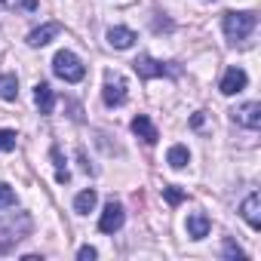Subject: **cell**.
Returning <instances> with one entry per match:
<instances>
[{
	"label": "cell",
	"instance_id": "cell-1",
	"mask_svg": "<svg viewBox=\"0 0 261 261\" xmlns=\"http://www.w3.org/2000/svg\"><path fill=\"white\" fill-rule=\"evenodd\" d=\"M34 218L28 212H7L0 215V255H10L25 237H31Z\"/></svg>",
	"mask_w": 261,
	"mask_h": 261
},
{
	"label": "cell",
	"instance_id": "cell-2",
	"mask_svg": "<svg viewBox=\"0 0 261 261\" xmlns=\"http://www.w3.org/2000/svg\"><path fill=\"white\" fill-rule=\"evenodd\" d=\"M255 25H258V16H255V13H224V19H221L224 37H227L230 43L246 40V37L255 31Z\"/></svg>",
	"mask_w": 261,
	"mask_h": 261
},
{
	"label": "cell",
	"instance_id": "cell-3",
	"mask_svg": "<svg viewBox=\"0 0 261 261\" xmlns=\"http://www.w3.org/2000/svg\"><path fill=\"white\" fill-rule=\"evenodd\" d=\"M133 68H136V74L142 77V80H154V77H181V65L178 62H157V59H151V56H139L136 62H133Z\"/></svg>",
	"mask_w": 261,
	"mask_h": 261
},
{
	"label": "cell",
	"instance_id": "cell-4",
	"mask_svg": "<svg viewBox=\"0 0 261 261\" xmlns=\"http://www.w3.org/2000/svg\"><path fill=\"white\" fill-rule=\"evenodd\" d=\"M53 71H56V77H62L65 83H80L83 77H86V68H83V62L71 53V49H62V53H56V59H53Z\"/></svg>",
	"mask_w": 261,
	"mask_h": 261
},
{
	"label": "cell",
	"instance_id": "cell-5",
	"mask_svg": "<svg viewBox=\"0 0 261 261\" xmlns=\"http://www.w3.org/2000/svg\"><path fill=\"white\" fill-rule=\"evenodd\" d=\"M101 98H105L108 108H120V105H126V98H129V92H126V80H123L120 74H114V71H105Z\"/></svg>",
	"mask_w": 261,
	"mask_h": 261
},
{
	"label": "cell",
	"instance_id": "cell-6",
	"mask_svg": "<svg viewBox=\"0 0 261 261\" xmlns=\"http://www.w3.org/2000/svg\"><path fill=\"white\" fill-rule=\"evenodd\" d=\"M123 221H126V212H123V206L111 200V203L105 206L101 218H98V230H101V233H117V230L123 227Z\"/></svg>",
	"mask_w": 261,
	"mask_h": 261
},
{
	"label": "cell",
	"instance_id": "cell-7",
	"mask_svg": "<svg viewBox=\"0 0 261 261\" xmlns=\"http://www.w3.org/2000/svg\"><path fill=\"white\" fill-rule=\"evenodd\" d=\"M230 114H233V123H240L246 129H258L261 126V105L258 101H246V105H240Z\"/></svg>",
	"mask_w": 261,
	"mask_h": 261
},
{
	"label": "cell",
	"instance_id": "cell-8",
	"mask_svg": "<svg viewBox=\"0 0 261 261\" xmlns=\"http://www.w3.org/2000/svg\"><path fill=\"white\" fill-rule=\"evenodd\" d=\"M246 83H249V77H246V71L243 68H227L224 71V77H221V95H237V92H243L246 89Z\"/></svg>",
	"mask_w": 261,
	"mask_h": 261
},
{
	"label": "cell",
	"instance_id": "cell-9",
	"mask_svg": "<svg viewBox=\"0 0 261 261\" xmlns=\"http://www.w3.org/2000/svg\"><path fill=\"white\" fill-rule=\"evenodd\" d=\"M240 212H243V218H246V224H249L252 230H261V194H258V191H252V194L243 200Z\"/></svg>",
	"mask_w": 261,
	"mask_h": 261
},
{
	"label": "cell",
	"instance_id": "cell-10",
	"mask_svg": "<svg viewBox=\"0 0 261 261\" xmlns=\"http://www.w3.org/2000/svg\"><path fill=\"white\" fill-rule=\"evenodd\" d=\"M133 133H136L145 145H157V139H160L157 126H154V123H151V117H145V114H139V117L133 120Z\"/></svg>",
	"mask_w": 261,
	"mask_h": 261
},
{
	"label": "cell",
	"instance_id": "cell-11",
	"mask_svg": "<svg viewBox=\"0 0 261 261\" xmlns=\"http://www.w3.org/2000/svg\"><path fill=\"white\" fill-rule=\"evenodd\" d=\"M59 31H62V25L59 22H46V25H40V28H34L31 34H28V46H46L53 37H59Z\"/></svg>",
	"mask_w": 261,
	"mask_h": 261
},
{
	"label": "cell",
	"instance_id": "cell-12",
	"mask_svg": "<svg viewBox=\"0 0 261 261\" xmlns=\"http://www.w3.org/2000/svg\"><path fill=\"white\" fill-rule=\"evenodd\" d=\"M139 37H136V31L133 28H123V25H114L111 31H108V43L114 46V49H129Z\"/></svg>",
	"mask_w": 261,
	"mask_h": 261
},
{
	"label": "cell",
	"instance_id": "cell-13",
	"mask_svg": "<svg viewBox=\"0 0 261 261\" xmlns=\"http://www.w3.org/2000/svg\"><path fill=\"white\" fill-rule=\"evenodd\" d=\"M34 105L40 108V114H53V108H56V95H53V86L49 83H37L34 86Z\"/></svg>",
	"mask_w": 261,
	"mask_h": 261
},
{
	"label": "cell",
	"instance_id": "cell-14",
	"mask_svg": "<svg viewBox=\"0 0 261 261\" xmlns=\"http://www.w3.org/2000/svg\"><path fill=\"white\" fill-rule=\"evenodd\" d=\"M209 215L206 212H194V215H188V237L191 240H203V237H209Z\"/></svg>",
	"mask_w": 261,
	"mask_h": 261
},
{
	"label": "cell",
	"instance_id": "cell-15",
	"mask_svg": "<svg viewBox=\"0 0 261 261\" xmlns=\"http://www.w3.org/2000/svg\"><path fill=\"white\" fill-rule=\"evenodd\" d=\"M95 203H98V194H95L92 188H86V191H80V194L74 197V212H80V215H89V212L95 209Z\"/></svg>",
	"mask_w": 261,
	"mask_h": 261
},
{
	"label": "cell",
	"instance_id": "cell-16",
	"mask_svg": "<svg viewBox=\"0 0 261 261\" xmlns=\"http://www.w3.org/2000/svg\"><path fill=\"white\" fill-rule=\"evenodd\" d=\"M166 163H169L172 169H185V166L191 163V151H188L185 145H172V148L166 151Z\"/></svg>",
	"mask_w": 261,
	"mask_h": 261
},
{
	"label": "cell",
	"instance_id": "cell-17",
	"mask_svg": "<svg viewBox=\"0 0 261 261\" xmlns=\"http://www.w3.org/2000/svg\"><path fill=\"white\" fill-rule=\"evenodd\" d=\"M0 98H4V101H16L19 98V80H16V74H0Z\"/></svg>",
	"mask_w": 261,
	"mask_h": 261
},
{
	"label": "cell",
	"instance_id": "cell-18",
	"mask_svg": "<svg viewBox=\"0 0 261 261\" xmlns=\"http://www.w3.org/2000/svg\"><path fill=\"white\" fill-rule=\"evenodd\" d=\"M49 154H53V163H56V178H59L62 185H68V181H71V172H68V166H65V160H62V151L53 148Z\"/></svg>",
	"mask_w": 261,
	"mask_h": 261
},
{
	"label": "cell",
	"instance_id": "cell-19",
	"mask_svg": "<svg viewBox=\"0 0 261 261\" xmlns=\"http://www.w3.org/2000/svg\"><path fill=\"white\" fill-rule=\"evenodd\" d=\"M4 209H16V191L10 185H0V212Z\"/></svg>",
	"mask_w": 261,
	"mask_h": 261
},
{
	"label": "cell",
	"instance_id": "cell-20",
	"mask_svg": "<svg viewBox=\"0 0 261 261\" xmlns=\"http://www.w3.org/2000/svg\"><path fill=\"white\" fill-rule=\"evenodd\" d=\"M163 197H166V203H169V206H178V203H185V200H188V194H185L181 188H175V185L163 188Z\"/></svg>",
	"mask_w": 261,
	"mask_h": 261
},
{
	"label": "cell",
	"instance_id": "cell-21",
	"mask_svg": "<svg viewBox=\"0 0 261 261\" xmlns=\"http://www.w3.org/2000/svg\"><path fill=\"white\" fill-rule=\"evenodd\" d=\"M16 133H13V129H0V151H13L16 148Z\"/></svg>",
	"mask_w": 261,
	"mask_h": 261
},
{
	"label": "cell",
	"instance_id": "cell-22",
	"mask_svg": "<svg viewBox=\"0 0 261 261\" xmlns=\"http://www.w3.org/2000/svg\"><path fill=\"white\" fill-rule=\"evenodd\" d=\"M221 255L224 258H246V252L233 243V240H224V246H221Z\"/></svg>",
	"mask_w": 261,
	"mask_h": 261
},
{
	"label": "cell",
	"instance_id": "cell-23",
	"mask_svg": "<svg viewBox=\"0 0 261 261\" xmlns=\"http://www.w3.org/2000/svg\"><path fill=\"white\" fill-rule=\"evenodd\" d=\"M95 255H98V252H95L92 246H80V249H77V258H80V261H92Z\"/></svg>",
	"mask_w": 261,
	"mask_h": 261
},
{
	"label": "cell",
	"instance_id": "cell-24",
	"mask_svg": "<svg viewBox=\"0 0 261 261\" xmlns=\"http://www.w3.org/2000/svg\"><path fill=\"white\" fill-rule=\"evenodd\" d=\"M22 7H25V10H34V7H37V0H22Z\"/></svg>",
	"mask_w": 261,
	"mask_h": 261
}]
</instances>
